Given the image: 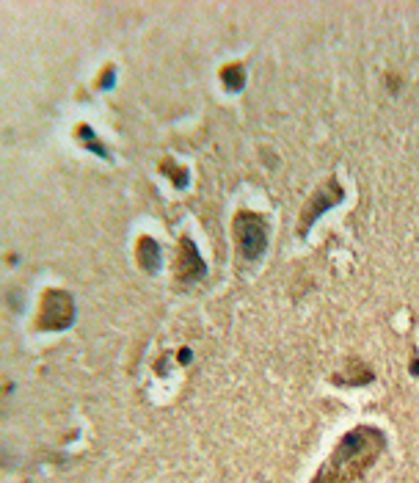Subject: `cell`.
I'll return each instance as SVG.
<instances>
[{
  "label": "cell",
  "mask_w": 419,
  "mask_h": 483,
  "mask_svg": "<svg viewBox=\"0 0 419 483\" xmlns=\"http://www.w3.org/2000/svg\"><path fill=\"white\" fill-rule=\"evenodd\" d=\"M75 320V304L72 295L64 290H47L41 298V315H39V326L50 329V331H61Z\"/></svg>",
  "instance_id": "cell-4"
},
{
  "label": "cell",
  "mask_w": 419,
  "mask_h": 483,
  "mask_svg": "<svg viewBox=\"0 0 419 483\" xmlns=\"http://www.w3.org/2000/svg\"><path fill=\"white\" fill-rule=\"evenodd\" d=\"M387 439L378 428L362 426L353 428L351 434L342 437L339 448L328 456V462L320 467V473L315 475L312 483H353L359 481L373 464L375 459L384 453Z\"/></svg>",
  "instance_id": "cell-1"
},
{
  "label": "cell",
  "mask_w": 419,
  "mask_h": 483,
  "mask_svg": "<svg viewBox=\"0 0 419 483\" xmlns=\"http://www.w3.org/2000/svg\"><path fill=\"white\" fill-rule=\"evenodd\" d=\"M138 259L144 262L147 271H158L160 265V248L152 238H141V246H138Z\"/></svg>",
  "instance_id": "cell-6"
},
{
  "label": "cell",
  "mask_w": 419,
  "mask_h": 483,
  "mask_svg": "<svg viewBox=\"0 0 419 483\" xmlns=\"http://www.w3.org/2000/svg\"><path fill=\"white\" fill-rule=\"evenodd\" d=\"M234 238H237V254L245 262H254L262 257L268 246V224L257 213H237L234 219Z\"/></svg>",
  "instance_id": "cell-2"
},
{
  "label": "cell",
  "mask_w": 419,
  "mask_h": 483,
  "mask_svg": "<svg viewBox=\"0 0 419 483\" xmlns=\"http://www.w3.org/2000/svg\"><path fill=\"white\" fill-rule=\"evenodd\" d=\"M342 197H345V191H342V185H339V180H326L312 197H309V202H306V208H304V213H301V224H298V235H306V230L326 213V210H331L334 205H339L342 202Z\"/></svg>",
  "instance_id": "cell-3"
},
{
  "label": "cell",
  "mask_w": 419,
  "mask_h": 483,
  "mask_svg": "<svg viewBox=\"0 0 419 483\" xmlns=\"http://www.w3.org/2000/svg\"><path fill=\"white\" fill-rule=\"evenodd\" d=\"M207 268H205V259L199 254V248L194 246L191 238H183L180 241V262H177V279L180 282H199L205 279Z\"/></svg>",
  "instance_id": "cell-5"
},
{
  "label": "cell",
  "mask_w": 419,
  "mask_h": 483,
  "mask_svg": "<svg viewBox=\"0 0 419 483\" xmlns=\"http://www.w3.org/2000/svg\"><path fill=\"white\" fill-rule=\"evenodd\" d=\"M221 80H223L232 91H237V89H243V83H245V72H243L240 64H232V66L221 69Z\"/></svg>",
  "instance_id": "cell-7"
}]
</instances>
